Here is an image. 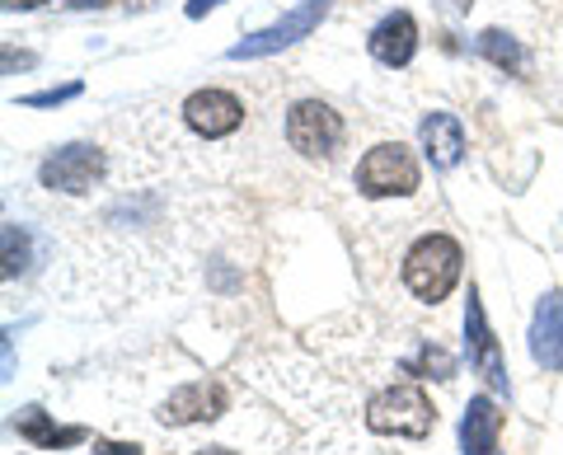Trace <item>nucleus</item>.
Listing matches in <instances>:
<instances>
[{
    "mask_svg": "<svg viewBox=\"0 0 563 455\" xmlns=\"http://www.w3.org/2000/svg\"><path fill=\"white\" fill-rule=\"evenodd\" d=\"M461 268H465V254L461 244H455L451 235L432 231L422 235L409 254H404V287H409L418 301H446V296L455 291V282H461Z\"/></svg>",
    "mask_w": 563,
    "mask_h": 455,
    "instance_id": "f257e3e1",
    "label": "nucleus"
},
{
    "mask_svg": "<svg viewBox=\"0 0 563 455\" xmlns=\"http://www.w3.org/2000/svg\"><path fill=\"white\" fill-rule=\"evenodd\" d=\"M366 428L380 436H428L437 428V413L418 385H390L366 404Z\"/></svg>",
    "mask_w": 563,
    "mask_h": 455,
    "instance_id": "f03ea898",
    "label": "nucleus"
},
{
    "mask_svg": "<svg viewBox=\"0 0 563 455\" xmlns=\"http://www.w3.org/2000/svg\"><path fill=\"white\" fill-rule=\"evenodd\" d=\"M357 188L366 198H409L418 188V160L409 146L380 142L357 160Z\"/></svg>",
    "mask_w": 563,
    "mask_h": 455,
    "instance_id": "7ed1b4c3",
    "label": "nucleus"
},
{
    "mask_svg": "<svg viewBox=\"0 0 563 455\" xmlns=\"http://www.w3.org/2000/svg\"><path fill=\"white\" fill-rule=\"evenodd\" d=\"M324 14H329V0H306V5H296V10L287 14V20H277V24H268V29L250 33V38L231 43V52H225V57H231V62H258V57H273V52L291 47V43H301L306 33L320 29V24H324Z\"/></svg>",
    "mask_w": 563,
    "mask_h": 455,
    "instance_id": "20e7f679",
    "label": "nucleus"
},
{
    "mask_svg": "<svg viewBox=\"0 0 563 455\" xmlns=\"http://www.w3.org/2000/svg\"><path fill=\"white\" fill-rule=\"evenodd\" d=\"M287 142L291 151H301L306 160H329L343 146V118L320 99H301L287 113Z\"/></svg>",
    "mask_w": 563,
    "mask_h": 455,
    "instance_id": "39448f33",
    "label": "nucleus"
},
{
    "mask_svg": "<svg viewBox=\"0 0 563 455\" xmlns=\"http://www.w3.org/2000/svg\"><path fill=\"white\" fill-rule=\"evenodd\" d=\"M99 174H103V151L76 142V146L52 151L43 160V169H38V179L52 192H90L99 184Z\"/></svg>",
    "mask_w": 563,
    "mask_h": 455,
    "instance_id": "423d86ee",
    "label": "nucleus"
},
{
    "mask_svg": "<svg viewBox=\"0 0 563 455\" xmlns=\"http://www.w3.org/2000/svg\"><path fill=\"white\" fill-rule=\"evenodd\" d=\"M231 409V395H225L221 380H192L179 385L165 404H161V423L165 428H188V423H211Z\"/></svg>",
    "mask_w": 563,
    "mask_h": 455,
    "instance_id": "0eeeda50",
    "label": "nucleus"
},
{
    "mask_svg": "<svg viewBox=\"0 0 563 455\" xmlns=\"http://www.w3.org/2000/svg\"><path fill=\"white\" fill-rule=\"evenodd\" d=\"M465 347H470L474 371H479L498 395H507V362H503V347H498V339H493V329L484 320V301H479L474 287H470V301H465Z\"/></svg>",
    "mask_w": 563,
    "mask_h": 455,
    "instance_id": "6e6552de",
    "label": "nucleus"
},
{
    "mask_svg": "<svg viewBox=\"0 0 563 455\" xmlns=\"http://www.w3.org/2000/svg\"><path fill=\"white\" fill-rule=\"evenodd\" d=\"M184 122L207 142H221V136L240 132L244 122V103L231 95V90H198L184 99Z\"/></svg>",
    "mask_w": 563,
    "mask_h": 455,
    "instance_id": "1a4fd4ad",
    "label": "nucleus"
},
{
    "mask_svg": "<svg viewBox=\"0 0 563 455\" xmlns=\"http://www.w3.org/2000/svg\"><path fill=\"white\" fill-rule=\"evenodd\" d=\"M366 47H372V57H376L380 66L399 71V66H409V62H413V52H418V20H413L409 10L385 14V20L372 29Z\"/></svg>",
    "mask_w": 563,
    "mask_h": 455,
    "instance_id": "9d476101",
    "label": "nucleus"
},
{
    "mask_svg": "<svg viewBox=\"0 0 563 455\" xmlns=\"http://www.w3.org/2000/svg\"><path fill=\"white\" fill-rule=\"evenodd\" d=\"M531 357L544 371H563V291H544L531 320Z\"/></svg>",
    "mask_w": 563,
    "mask_h": 455,
    "instance_id": "9b49d317",
    "label": "nucleus"
},
{
    "mask_svg": "<svg viewBox=\"0 0 563 455\" xmlns=\"http://www.w3.org/2000/svg\"><path fill=\"white\" fill-rule=\"evenodd\" d=\"M422 151H428V160L432 169H455L461 165V155H465V127H461V118L455 113H428L422 118Z\"/></svg>",
    "mask_w": 563,
    "mask_h": 455,
    "instance_id": "f8f14e48",
    "label": "nucleus"
},
{
    "mask_svg": "<svg viewBox=\"0 0 563 455\" xmlns=\"http://www.w3.org/2000/svg\"><path fill=\"white\" fill-rule=\"evenodd\" d=\"M503 436V413L488 395H474L461 418V455H493Z\"/></svg>",
    "mask_w": 563,
    "mask_h": 455,
    "instance_id": "ddd939ff",
    "label": "nucleus"
},
{
    "mask_svg": "<svg viewBox=\"0 0 563 455\" xmlns=\"http://www.w3.org/2000/svg\"><path fill=\"white\" fill-rule=\"evenodd\" d=\"M14 428H20L24 442L43 446V451H62V446H76V442H85V436H90L85 428H57L43 409H20V413H14Z\"/></svg>",
    "mask_w": 563,
    "mask_h": 455,
    "instance_id": "4468645a",
    "label": "nucleus"
},
{
    "mask_svg": "<svg viewBox=\"0 0 563 455\" xmlns=\"http://www.w3.org/2000/svg\"><path fill=\"white\" fill-rule=\"evenodd\" d=\"M479 57H488L498 71H507V76H517L521 66H526V52H521V43L512 38V33H503V29H484L479 33Z\"/></svg>",
    "mask_w": 563,
    "mask_h": 455,
    "instance_id": "2eb2a0df",
    "label": "nucleus"
},
{
    "mask_svg": "<svg viewBox=\"0 0 563 455\" xmlns=\"http://www.w3.org/2000/svg\"><path fill=\"white\" fill-rule=\"evenodd\" d=\"M404 371H409V376H432V380H451L455 376V357L442 353V347H422L418 357L404 362Z\"/></svg>",
    "mask_w": 563,
    "mask_h": 455,
    "instance_id": "dca6fc26",
    "label": "nucleus"
},
{
    "mask_svg": "<svg viewBox=\"0 0 563 455\" xmlns=\"http://www.w3.org/2000/svg\"><path fill=\"white\" fill-rule=\"evenodd\" d=\"M29 268V235L20 225H5V277H20Z\"/></svg>",
    "mask_w": 563,
    "mask_h": 455,
    "instance_id": "f3484780",
    "label": "nucleus"
},
{
    "mask_svg": "<svg viewBox=\"0 0 563 455\" xmlns=\"http://www.w3.org/2000/svg\"><path fill=\"white\" fill-rule=\"evenodd\" d=\"M80 95V85L70 80V85H62V90H43V95H24L20 103L24 109H57V103H66V99H76Z\"/></svg>",
    "mask_w": 563,
    "mask_h": 455,
    "instance_id": "a211bd4d",
    "label": "nucleus"
},
{
    "mask_svg": "<svg viewBox=\"0 0 563 455\" xmlns=\"http://www.w3.org/2000/svg\"><path fill=\"white\" fill-rule=\"evenodd\" d=\"M95 455H141V446H128V442H99Z\"/></svg>",
    "mask_w": 563,
    "mask_h": 455,
    "instance_id": "6ab92c4d",
    "label": "nucleus"
},
{
    "mask_svg": "<svg viewBox=\"0 0 563 455\" xmlns=\"http://www.w3.org/2000/svg\"><path fill=\"white\" fill-rule=\"evenodd\" d=\"M217 5H221V0H188L184 14H188V20H202V14H207V10H217Z\"/></svg>",
    "mask_w": 563,
    "mask_h": 455,
    "instance_id": "aec40b11",
    "label": "nucleus"
},
{
    "mask_svg": "<svg viewBox=\"0 0 563 455\" xmlns=\"http://www.w3.org/2000/svg\"><path fill=\"white\" fill-rule=\"evenodd\" d=\"M437 10H451V14H465L470 0H437Z\"/></svg>",
    "mask_w": 563,
    "mask_h": 455,
    "instance_id": "412c9836",
    "label": "nucleus"
},
{
    "mask_svg": "<svg viewBox=\"0 0 563 455\" xmlns=\"http://www.w3.org/2000/svg\"><path fill=\"white\" fill-rule=\"evenodd\" d=\"M14 66H33V57H29V52H20V57H14V52H5V71H14Z\"/></svg>",
    "mask_w": 563,
    "mask_h": 455,
    "instance_id": "4be33fe9",
    "label": "nucleus"
},
{
    "mask_svg": "<svg viewBox=\"0 0 563 455\" xmlns=\"http://www.w3.org/2000/svg\"><path fill=\"white\" fill-rule=\"evenodd\" d=\"M43 0H5V10H38Z\"/></svg>",
    "mask_w": 563,
    "mask_h": 455,
    "instance_id": "5701e85b",
    "label": "nucleus"
},
{
    "mask_svg": "<svg viewBox=\"0 0 563 455\" xmlns=\"http://www.w3.org/2000/svg\"><path fill=\"white\" fill-rule=\"evenodd\" d=\"M76 10H95V5H109V0H70Z\"/></svg>",
    "mask_w": 563,
    "mask_h": 455,
    "instance_id": "b1692460",
    "label": "nucleus"
},
{
    "mask_svg": "<svg viewBox=\"0 0 563 455\" xmlns=\"http://www.w3.org/2000/svg\"><path fill=\"white\" fill-rule=\"evenodd\" d=\"M198 455H235V451H221V446H207V451H198Z\"/></svg>",
    "mask_w": 563,
    "mask_h": 455,
    "instance_id": "393cba45",
    "label": "nucleus"
}]
</instances>
